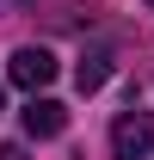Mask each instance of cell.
<instances>
[{
  "label": "cell",
  "instance_id": "cell-7",
  "mask_svg": "<svg viewBox=\"0 0 154 160\" xmlns=\"http://www.w3.org/2000/svg\"><path fill=\"white\" fill-rule=\"evenodd\" d=\"M148 6H154V0H148Z\"/></svg>",
  "mask_w": 154,
  "mask_h": 160
},
{
  "label": "cell",
  "instance_id": "cell-1",
  "mask_svg": "<svg viewBox=\"0 0 154 160\" xmlns=\"http://www.w3.org/2000/svg\"><path fill=\"white\" fill-rule=\"evenodd\" d=\"M111 154L117 160H148L154 154V111H123L111 123Z\"/></svg>",
  "mask_w": 154,
  "mask_h": 160
},
{
  "label": "cell",
  "instance_id": "cell-2",
  "mask_svg": "<svg viewBox=\"0 0 154 160\" xmlns=\"http://www.w3.org/2000/svg\"><path fill=\"white\" fill-rule=\"evenodd\" d=\"M56 68H62V62L49 56V49H37V43H25L19 56L6 62V80H13V86H25V92H43V86L56 80Z\"/></svg>",
  "mask_w": 154,
  "mask_h": 160
},
{
  "label": "cell",
  "instance_id": "cell-4",
  "mask_svg": "<svg viewBox=\"0 0 154 160\" xmlns=\"http://www.w3.org/2000/svg\"><path fill=\"white\" fill-rule=\"evenodd\" d=\"M105 80H111V56H99V49H93V56L74 68V86H80V92H99Z\"/></svg>",
  "mask_w": 154,
  "mask_h": 160
},
{
  "label": "cell",
  "instance_id": "cell-3",
  "mask_svg": "<svg viewBox=\"0 0 154 160\" xmlns=\"http://www.w3.org/2000/svg\"><path fill=\"white\" fill-rule=\"evenodd\" d=\"M62 129H68V105L31 92V105H25V136H31V142H49V136H62Z\"/></svg>",
  "mask_w": 154,
  "mask_h": 160
},
{
  "label": "cell",
  "instance_id": "cell-6",
  "mask_svg": "<svg viewBox=\"0 0 154 160\" xmlns=\"http://www.w3.org/2000/svg\"><path fill=\"white\" fill-rule=\"evenodd\" d=\"M0 105H6V99H0Z\"/></svg>",
  "mask_w": 154,
  "mask_h": 160
},
{
  "label": "cell",
  "instance_id": "cell-5",
  "mask_svg": "<svg viewBox=\"0 0 154 160\" xmlns=\"http://www.w3.org/2000/svg\"><path fill=\"white\" fill-rule=\"evenodd\" d=\"M0 160H25V148H13V142H6V148H0Z\"/></svg>",
  "mask_w": 154,
  "mask_h": 160
}]
</instances>
